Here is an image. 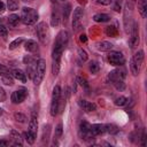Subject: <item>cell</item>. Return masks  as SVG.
I'll return each mask as SVG.
<instances>
[{
  "mask_svg": "<svg viewBox=\"0 0 147 147\" xmlns=\"http://www.w3.org/2000/svg\"><path fill=\"white\" fill-rule=\"evenodd\" d=\"M68 38L69 34L65 30H62L57 33L55 41H54V47H53V52H52V72L54 76H57L60 72V62H61V56L62 53L67 46L68 42Z\"/></svg>",
  "mask_w": 147,
  "mask_h": 147,
  "instance_id": "cell-1",
  "label": "cell"
},
{
  "mask_svg": "<svg viewBox=\"0 0 147 147\" xmlns=\"http://www.w3.org/2000/svg\"><path fill=\"white\" fill-rule=\"evenodd\" d=\"M21 21L25 25H33L38 20V13L36 9L30 7H24L21 13Z\"/></svg>",
  "mask_w": 147,
  "mask_h": 147,
  "instance_id": "cell-2",
  "label": "cell"
},
{
  "mask_svg": "<svg viewBox=\"0 0 147 147\" xmlns=\"http://www.w3.org/2000/svg\"><path fill=\"white\" fill-rule=\"evenodd\" d=\"M144 62V51L142 49H139L131 59L130 61V71L133 76H137L139 75L140 72V68H141V64Z\"/></svg>",
  "mask_w": 147,
  "mask_h": 147,
  "instance_id": "cell-3",
  "label": "cell"
},
{
  "mask_svg": "<svg viewBox=\"0 0 147 147\" xmlns=\"http://www.w3.org/2000/svg\"><path fill=\"white\" fill-rule=\"evenodd\" d=\"M60 99H61V87L59 85L54 86L53 94H52V102H51V115L56 116L60 111Z\"/></svg>",
  "mask_w": 147,
  "mask_h": 147,
  "instance_id": "cell-4",
  "label": "cell"
},
{
  "mask_svg": "<svg viewBox=\"0 0 147 147\" xmlns=\"http://www.w3.org/2000/svg\"><path fill=\"white\" fill-rule=\"evenodd\" d=\"M45 71H46V61L40 59L38 60L37 62V65H36V70H34V75H33V83L36 85H39L42 79H44V76H45Z\"/></svg>",
  "mask_w": 147,
  "mask_h": 147,
  "instance_id": "cell-5",
  "label": "cell"
},
{
  "mask_svg": "<svg viewBox=\"0 0 147 147\" xmlns=\"http://www.w3.org/2000/svg\"><path fill=\"white\" fill-rule=\"evenodd\" d=\"M37 37L41 44H47L48 37H49V30L46 22H40L37 25Z\"/></svg>",
  "mask_w": 147,
  "mask_h": 147,
  "instance_id": "cell-6",
  "label": "cell"
},
{
  "mask_svg": "<svg viewBox=\"0 0 147 147\" xmlns=\"http://www.w3.org/2000/svg\"><path fill=\"white\" fill-rule=\"evenodd\" d=\"M90 127H91V124L88 122H86V121H83L80 123V125H79V136H80L82 139H84L86 141L94 138V136L91 133Z\"/></svg>",
  "mask_w": 147,
  "mask_h": 147,
  "instance_id": "cell-7",
  "label": "cell"
},
{
  "mask_svg": "<svg viewBox=\"0 0 147 147\" xmlns=\"http://www.w3.org/2000/svg\"><path fill=\"white\" fill-rule=\"evenodd\" d=\"M108 61L111 65H115V67L119 65L121 67V65L124 64L125 59H124V56L121 52H110L108 54Z\"/></svg>",
  "mask_w": 147,
  "mask_h": 147,
  "instance_id": "cell-8",
  "label": "cell"
},
{
  "mask_svg": "<svg viewBox=\"0 0 147 147\" xmlns=\"http://www.w3.org/2000/svg\"><path fill=\"white\" fill-rule=\"evenodd\" d=\"M130 34H131V37H130L129 44H130V47H131V48H134V47H137L138 44H139V25H138V23L134 22L133 28H132Z\"/></svg>",
  "mask_w": 147,
  "mask_h": 147,
  "instance_id": "cell-9",
  "label": "cell"
},
{
  "mask_svg": "<svg viewBox=\"0 0 147 147\" xmlns=\"http://www.w3.org/2000/svg\"><path fill=\"white\" fill-rule=\"evenodd\" d=\"M83 16H84V10H83V8L77 7V8L74 10V18H72V28H74L75 30H77V29L79 28Z\"/></svg>",
  "mask_w": 147,
  "mask_h": 147,
  "instance_id": "cell-10",
  "label": "cell"
},
{
  "mask_svg": "<svg viewBox=\"0 0 147 147\" xmlns=\"http://www.w3.org/2000/svg\"><path fill=\"white\" fill-rule=\"evenodd\" d=\"M26 95H28L26 90L20 88V90H17V91L13 92V94H11V101H13L14 103H21V102H23V101L25 100Z\"/></svg>",
  "mask_w": 147,
  "mask_h": 147,
  "instance_id": "cell-11",
  "label": "cell"
},
{
  "mask_svg": "<svg viewBox=\"0 0 147 147\" xmlns=\"http://www.w3.org/2000/svg\"><path fill=\"white\" fill-rule=\"evenodd\" d=\"M78 105H79V107H80L83 110H85V111H87V113H90V111H94L95 108H96L94 103L88 102V101L83 100V99H80V100L78 101Z\"/></svg>",
  "mask_w": 147,
  "mask_h": 147,
  "instance_id": "cell-12",
  "label": "cell"
},
{
  "mask_svg": "<svg viewBox=\"0 0 147 147\" xmlns=\"http://www.w3.org/2000/svg\"><path fill=\"white\" fill-rule=\"evenodd\" d=\"M124 77H125L124 71H119V70H113L108 75V79L111 83L115 82V80H117V79H124Z\"/></svg>",
  "mask_w": 147,
  "mask_h": 147,
  "instance_id": "cell-13",
  "label": "cell"
},
{
  "mask_svg": "<svg viewBox=\"0 0 147 147\" xmlns=\"http://www.w3.org/2000/svg\"><path fill=\"white\" fill-rule=\"evenodd\" d=\"M90 130H91V133L95 137V136L105 133V125L103 124H92Z\"/></svg>",
  "mask_w": 147,
  "mask_h": 147,
  "instance_id": "cell-14",
  "label": "cell"
},
{
  "mask_svg": "<svg viewBox=\"0 0 147 147\" xmlns=\"http://www.w3.org/2000/svg\"><path fill=\"white\" fill-rule=\"evenodd\" d=\"M11 76H13L15 79H17V80H20V82H22V83H25V82H26V76H25V74H24L22 70H20V69H14V70H11Z\"/></svg>",
  "mask_w": 147,
  "mask_h": 147,
  "instance_id": "cell-15",
  "label": "cell"
},
{
  "mask_svg": "<svg viewBox=\"0 0 147 147\" xmlns=\"http://www.w3.org/2000/svg\"><path fill=\"white\" fill-rule=\"evenodd\" d=\"M138 10L141 15V17L147 16V0H138Z\"/></svg>",
  "mask_w": 147,
  "mask_h": 147,
  "instance_id": "cell-16",
  "label": "cell"
},
{
  "mask_svg": "<svg viewBox=\"0 0 147 147\" xmlns=\"http://www.w3.org/2000/svg\"><path fill=\"white\" fill-rule=\"evenodd\" d=\"M10 138L13 140L14 146H22V138H21V134L17 131L11 130L10 131Z\"/></svg>",
  "mask_w": 147,
  "mask_h": 147,
  "instance_id": "cell-17",
  "label": "cell"
},
{
  "mask_svg": "<svg viewBox=\"0 0 147 147\" xmlns=\"http://www.w3.org/2000/svg\"><path fill=\"white\" fill-rule=\"evenodd\" d=\"M37 130H38V122H37V117L33 114L29 121V131H31L32 133L37 134Z\"/></svg>",
  "mask_w": 147,
  "mask_h": 147,
  "instance_id": "cell-18",
  "label": "cell"
},
{
  "mask_svg": "<svg viewBox=\"0 0 147 147\" xmlns=\"http://www.w3.org/2000/svg\"><path fill=\"white\" fill-rule=\"evenodd\" d=\"M25 49H26L28 52L34 53V52H37V51H38V45H37V42H36L34 40L29 39V40H26V41H25Z\"/></svg>",
  "mask_w": 147,
  "mask_h": 147,
  "instance_id": "cell-19",
  "label": "cell"
},
{
  "mask_svg": "<svg viewBox=\"0 0 147 147\" xmlns=\"http://www.w3.org/2000/svg\"><path fill=\"white\" fill-rule=\"evenodd\" d=\"M59 23H60V14H59L57 9H54L52 13V16H51V24H52V26H57Z\"/></svg>",
  "mask_w": 147,
  "mask_h": 147,
  "instance_id": "cell-20",
  "label": "cell"
},
{
  "mask_svg": "<svg viewBox=\"0 0 147 147\" xmlns=\"http://www.w3.org/2000/svg\"><path fill=\"white\" fill-rule=\"evenodd\" d=\"M20 21H21V17H20L18 15H15V14H13V15H10V16L8 17V24H9L11 28L17 26L18 23H20Z\"/></svg>",
  "mask_w": 147,
  "mask_h": 147,
  "instance_id": "cell-21",
  "label": "cell"
},
{
  "mask_svg": "<svg viewBox=\"0 0 147 147\" xmlns=\"http://www.w3.org/2000/svg\"><path fill=\"white\" fill-rule=\"evenodd\" d=\"M111 48H113V44L109 42V41H101V42L98 45V49H99V51H102V52L110 51Z\"/></svg>",
  "mask_w": 147,
  "mask_h": 147,
  "instance_id": "cell-22",
  "label": "cell"
},
{
  "mask_svg": "<svg viewBox=\"0 0 147 147\" xmlns=\"http://www.w3.org/2000/svg\"><path fill=\"white\" fill-rule=\"evenodd\" d=\"M23 136H24V138H25V140H26V142L29 144V145H32L33 142H34V140H36V136L37 134H34V133H32L31 131H26V132H24L23 133Z\"/></svg>",
  "mask_w": 147,
  "mask_h": 147,
  "instance_id": "cell-23",
  "label": "cell"
},
{
  "mask_svg": "<svg viewBox=\"0 0 147 147\" xmlns=\"http://www.w3.org/2000/svg\"><path fill=\"white\" fill-rule=\"evenodd\" d=\"M93 20L95 22H101L102 23V22H108L110 20V16L107 15V14H95L93 16Z\"/></svg>",
  "mask_w": 147,
  "mask_h": 147,
  "instance_id": "cell-24",
  "label": "cell"
},
{
  "mask_svg": "<svg viewBox=\"0 0 147 147\" xmlns=\"http://www.w3.org/2000/svg\"><path fill=\"white\" fill-rule=\"evenodd\" d=\"M118 127L115 124H106L105 125V132H108L110 134H116L118 132Z\"/></svg>",
  "mask_w": 147,
  "mask_h": 147,
  "instance_id": "cell-25",
  "label": "cell"
},
{
  "mask_svg": "<svg viewBox=\"0 0 147 147\" xmlns=\"http://www.w3.org/2000/svg\"><path fill=\"white\" fill-rule=\"evenodd\" d=\"M23 42V38L22 37H20V38H16L14 41H11L10 44H9V46H8V48L10 49V51H13V49H15V48H17Z\"/></svg>",
  "mask_w": 147,
  "mask_h": 147,
  "instance_id": "cell-26",
  "label": "cell"
},
{
  "mask_svg": "<svg viewBox=\"0 0 147 147\" xmlns=\"http://www.w3.org/2000/svg\"><path fill=\"white\" fill-rule=\"evenodd\" d=\"M1 79H2V83L5 85H8V86H11L14 84V80H13V77L11 75H6V76H1Z\"/></svg>",
  "mask_w": 147,
  "mask_h": 147,
  "instance_id": "cell-27",
  "label": "cell"
},
{
  "mask_svg": "<svg viewBox=\"0 0 147 147\" xmlns=\"http://www.w3.org/2000/svg\"><path fill=\"white\" fill-rule=\"evenodd\" d=\"M111 84H113L117 90H119V91L124 90V87H125V84H124V80H123V79H117V80L113 82Z\"/></svg>",
  "mask_w": 147,
  "mask_h": 147,
  "instance_id": "cell-28",
  "label": "cell"
},
{
  "mask_svg": "<svg viewBox=\"0 0 147 147\" xmlns=\"http://www.w3.org/2000/svg\"><path fill=\"white\" fill-rule=\"evenodd\" d=\"M126 102H127V98H125V96H123V95H121V96H118V98L115 99V105H116V106H119V107L124 106Z\"/></svg>",
  "mask_w": 147,
  "mask_h": 147,
  "instance_id": "cell-29",
  "label": "cell"
},
{
  "mask_svg": "<svg viewBox=\"0 0 147 147\" xmlns=\"http://www.w3.org/2000/svg\"><path fill=\"white\" fill-rule=\"evenodd\" d=\"M14 118L17 121V122H21V123H25L26 122V116L24 115V114H22V113H15L14 114Z\"/></svg>",
  "mask_w": 147,
  "mask_h": 147,
  "instance_id": "cell-30",
  "label": "cell"
},
{
  "mask_svg": "<svg viewBox=\"0 0 147 147\" xmlns=\"http://www.w3.org/2000/svg\"><path fill=\"white\" fill-rule=\"evenodd\" d=\"M62 133H63V129H62V124H59L56 127H55V134H54V139H60L62 137Z\"/></svg>",
  "mask_w": 147,
  "mask_h": 147,
  "instance_id": "cell-31",
  "label": "cell"
},
{
  "mask_svg": "<svg viewBox=\"0 0 147 147\" xmlns=\"http://www.w3.org/2000/svg\"><path fill=\"white\" fill-rule=\"evenodd\" d=\"M7 7L9 10H16L18 8V3L15 0H7Z\"/></svg>",
  "mask_w": 147,
  "mask_h": 147,
  "instance_id": "cell-32",
  "label": "cell"
},
{
  "mask_svg": "<svg viewBox=\"0 0 147 147\" xmlns=\"http://www.w3.org/2000/svg\"><path fill=\"white\" fill-rule=\"evenodd\" d=\"M99 70H100L99 63L98 62H91V64H90V71L92 74H96V72H99Z\"/></svg>",
  "mask_w": 147,
  "mask_h": 147,
  "instance_id": "cell-33",
  "label": "cell"
},
{
  "mask_svg": "<svg viewBox=\"0 0 147 147\" xmlns=\"http://www.w3.org/2000/svg\"><path fill=\"white\" fill-rule=\"evenodd\" d=\"M70 5L69 3H67L65 5V7H63V20H64V22L67 21V18L69 17V14H70Z\"/></svg>",
  "mask_w": 147,
  "mask_h": 147,
  "instance_id": "cell-34",
  "label": "cell"
},
{
  "mask_svg": "<svg viewBox=\"0 0 147 147\" xmlns=\"http://www.w3.org/2000/svg\"><path fill=\"white\" fill-rule=\"evenodd\" d=\"M6 75H10V71L7 67L0 64V76H6Z\"/></svg>",
  "mask_w": 147,
  "mask_h": 147,
  "instance_id": "cell-35",
  "label": "cell"
},
{
  "mask_svg": "<svg viewBox=\"0 0 147 147\" xmlns=\"http://www.w3.org/2000/svg\"><path fill=\"white\" fill-rule=\"evenodd\" d=\"M78 54H79V57H80L83 61H86V60H87V53H86L84 49L79 48V49H78Z\"/></svg>",
  "mask_w": 147,
  "mask_h": 147,
  "instance_id": "cell-36",
  "label": "cell"
},
{
  "mask_svg": "<svg viewBox=\"0 0 147 147\" xmlns=\"http://www.w3.org/2000/svg\"><path fill=\"white\" fill-rule=\"evenodd\" d=\"M8 36V31H7V28H5L3 25H0V37L2 38H6Z\"/></svg>",
  "mask_w": 147,
  "mask_h": 147,
  "instance_id": "cell-37",
  "label": "cell"
},
{
  "mask_svg": "<svg viewBox=\"0 0 147 147\" xmlns=\"http://www.w3.org/2000/svg\"><path fill=\"white\" fill-rule=\"evenodd\" d=\"M77 80L79 82L80 86H83V87H85V88H87V87H88V84H87V82H86L84 78H82V77H78V78H77Z\"/></svg>",
  "mask_w": 147,
  "mask_h": 147,
  "instance_id": "cell-38",
  "label": "cell"
},
{
  "mask_svg": "<svg viewBox=\"0 0 147 147\" xmlns=\"http://www.w3.org/2000/svg\"><path fill=\"white\" fill-rule=\"evenodd\" d=\"M6 98H7V95H6V92H5V90L0 86V101L1 102H3L5 100H6Z\"/></svg>",
  "mask_w": 147,
  "mask_h": 147,
  "instance_id": "cell-39",
  "label": "cell"
},
{
  "mask_svg": "<svg viewBox=\"0 0 147 147\" xmlns=\"http://www.w3.org/2000/svg\"><path fill=\"white\" fill-rule=\"evenodd\" d=\"M23 61H24V63H25V64H29V63H32V62H37L33 57H31V56H29V55H28V56H25V57L23 59Z\"/></svg>",
  "mask_w": 147,
  "mask_h": 147,
  "instance_id": "cell-40",
  "label": "cell"
},
{
  "mask_svg": "<svg viewBox=\"0 0 147 147\" xmlns=\"http://www.w3.org/2000/svg\"><path fill=\"white\" fill-rule=\"evenodd\" d=\"M96 2L99 5H102V6H108L113 2V0H96Z\"/></svg>",
  "mask_w": 147,
  "mask_h": 147,
  "instance_id": "cell-41",
  "label": "cell"
},
{
  "mask_svg": "<svg viewBox=\"0 0 147 147\" xmlns=\"http://www.w3.org/2000/svg\"><path fill=\"white\" fill-rule=\"evenodd\" d=\"M141 146H146V133H145V130H142V134H141Z\"/></svg>",
  "mask_w": 147,
  "mask_h": 147,
  "instance_id": "cell-42",
  "label": "cell"
},
{
  "mask_svg": "<svg viewBox=\"0 0 147 147\" xmlns=\"http://www.w3.org/2000/svg\"><path fill=\"white\" fill-rule=\"evenodd\" d=\"M5 10H6V6H5V3L2 1H0V14H2Z\"/></svg>",
  "mask_w": 147,
  "mask_h": 147,
  "instance_id": "cell-43",
  "label": "cell"
},
{
  "mask_svg": "<svg viewBox=\"0 0 147 147\" xmlns=\"http://www.w3.org/2000/svg\"><path fill=\"white\" fill-rule=\"evenodd\" d=\"M9 145V141H6V140H0V146H8Z\"/></svg>",
  "mask_w": 147,
  "mask_h": 147,
  "instance_id": "cell-44",
  "label": "cell"
},
{
  "mask_svg": "<svg viewBox=\"0 0 147 147\" xmlns=\"http://www.w3.org/2000/svg\"><path fill=\"white\" fill-rule=\"evenodd\" d=\"M85 37H86L85 34H82V36H80V40H82V41H85V40H86V38H85Z\"/></svg>",
  "mask_w": 147,
  "mask_h": 147,
  "instance_id": "cell-45",
  "label": "cell"
},
{
  "mask_svg": "<svg viewBox=\"0 0 147 147\" xmlns=\"http://www.w3.org/2000/svg\"><path fill=\"white\" fill-rule=\"evenodd\" d=\"M0 115H2V109L0 108Z\"/></svg>",
  "mask_w": 147,
  "mask_h": 147,
  "instance_id": "cell-46",
  "label": "cell"
},
{
  "mask_svg": "<svg viewBox=\"0 0 147 147\" xmlns=\"http://www.w3.org/2000/svg\"><path fill=\"white\" fill-rule=\"evenodd\" d=\"M51 1H52V2H55V1H56V0H51Z\"/></svg>",
  "mask_w": 147,
  "mask_h": 147,
  "instance_id": "cell-47",
  "label": "cell"
},
{
  "mask_svg": "<svg viewBox=\"0 0 147 147\" xmlns=\"http://www.w3.org/2000/svg\"><path fill=\"white\" fill-rule=\"evenodd\" d=\"M61 1H64V0H61Z\"/></svg>",
  "mask_w": 147,
  "mask_h": 147,
  "instance_id": "cell-48",
  "label": "cell"
}]
</instances>
